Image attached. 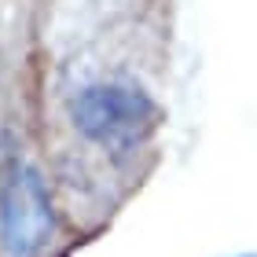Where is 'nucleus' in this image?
<instances>
[{
    "label": "nucleus",
    "instance_id": "nucleus-2",
    "mask_svg": "<svg viewBox=\"0 0 257 257\" xmlns=\"http://www.w3.org/2000/svg\"><path fill=\"white\" fill-rule=\"evenodd\" d=\"M0 239L11 257H33L52 242V206L33 169H15L0 191Z\"/></svg>",
    "mask_w": 257,
    "mask_h": 257
},
{
    "label": "nucleus",
    "instance_id": "nucleus-1",
    "mask_svg": "<svg viewBox=\"0 0 257 257\" xmlns=\"http://www.w3.org/2000/svg\"><path fill=\"white\" fill-rule=\"evenodd\" d=\"M70 121L92 147L99 151H136L147 144V136L158 125V110L144 88L121 77H103L88 81L74 92L70 99Z\"/></svg>",
    "mask_w": 257,
    "mask_h": 257
}]
</instances>
